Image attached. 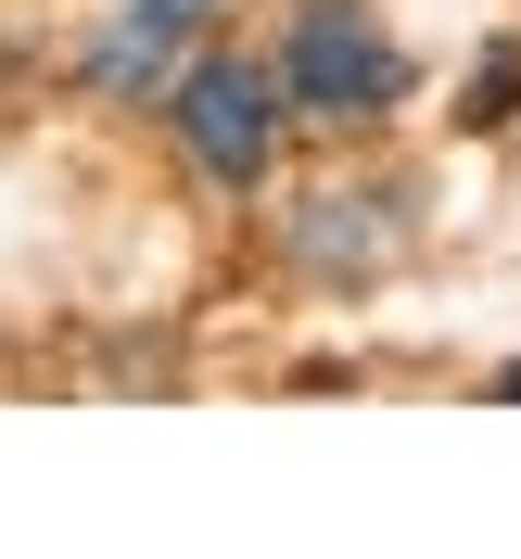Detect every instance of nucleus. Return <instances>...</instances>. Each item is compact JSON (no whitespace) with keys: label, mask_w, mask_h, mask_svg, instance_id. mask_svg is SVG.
I'll list each match as a JSON object with an SVG mask.
<instances>
[{"label":"nucleus","mask_w":521,"mask_h":559,"mask_svg":"<svg viewBox=\"0 0 521 559\" xmlns=\"http://www.w3.org/2000/svg\"><path fill=\"white\" fill-rule=\"evenodd\" d=\"M280 103L318 115V128H369V115L407 103V51L369 0H306L293 38H280Z\"/></svg>","instance_id":"nucleus-1"},{"label":"nucleus","mask_w":521,"mask_h":559,"mask_svg":"<svg viewBox=\"0 0 521 559\" xmlns=\"http://www.w3.org/2000/svg\"><path fill=\"white\" fill-rule=\"evenodd\" d=\"M166 115H178V140H191V166H204L216 191H268V166H280V64H254V51H191V64L166 76Z\"/></svg>","instance_id":"nucleus-2"},{"label":"nucleus","mask_w":521,"mask_h":559,"mask_svg":"<svg viewBox=\"0 0 521 559\" xmlns=\"http://www.w3.org/2000/svg\"><path fill=\"white\" fill-rule=\"evenodd\" d=\"M216 0H115V26L90 38V90L103 103H166V76L191 64V26Z\"/></svg>","instance_id":"nucleus-3"},{"label":"nucleus","mask_w":521,"mask_h":559,"mask_svg":"<svg viewBox=\"0 0 521 559\" xmlns=\"http://www.w3.org/2000/svg\"><path fill=\"white\" fill-rule=\"evenodd\" d=\"M382 242H394L382 191H306V204H293V254H306L318 280H369Z\"/></svg>","instance_id":"nucleus-4"},{"label":"nucleus","mask_w":521,"mask_h":559,"mask_svg":"<svg viewBox=\"0 0 521 559\" xmlns=\"http://www.w3.org/2000/svg\"><path fill=\"white\" fill-rule=\"evenodd\" d=\"M458 115H471V128H509V115H521V51H484V76H471Z\"/></svg>","instance_id":"nucleus-5"},{"label":"nucleus","mask_w":521,"mask_h":559,"mask_svg":"<svg viewBox=\"0 0 521 559\" xmlns=\"http://www.w3.org/2000/svg\"><path fill=\"white\" fill-rule=\"evenodd\" d=\"M496 407H521V356H509V369H496Z\"/></svg>","instance_id":"nucleus-6"}]
</instances>
